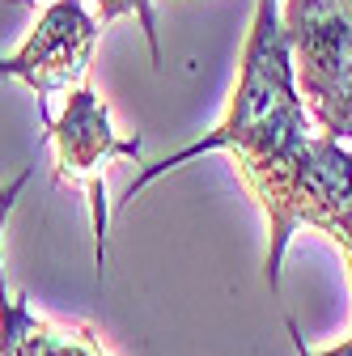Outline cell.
Wrapping results in <instances>:
<instances>
[{
	"label": "cell",
	"mask_w": 352,
	"mask_h": 356,
	"mask_svg": "<svg viewBox=\"0 0 352 356\" xmlns=\"http://www.w3.org/2000/svg\"><path fill=\"white\" fill-rule=\"evenodd\" d=\"M310 136H314L310 115H305V102L297 94L293 56H289V42H285V26H280V0H255L250 34H246V47H242V64H238V85L230 94L221 123L208 136H200L195 145L145 165L127 183L123 204L136 200L153 178L179 170L204 153H230L238 161L242 187L263 208V216L272 220L280 200H285L289 178H293V165H297Z\"/></svg>",
	"instance_id": "obj_1"
},
{
	"label": "cell",
	"mask_w": 352,
	"mask_h": 356,
	"mask_svg": "<svg viewBox=\"0 0 352 356\" xmlns=\"http://www.w3.org/2000/svg\"><path fill=\"white\" fill-rule=\"evenodd\" d=\"M310 225V229H323L331 242L344 238L352 229V153L314 131L305 140L297 165H293V178L285 187V200L276 208V216L268 220V284L280 289V263H285V250H289V238Z\"/></svg>",
	"instance_id": "obj_2"
},
{
	"label": "cell",
	"mask_w": 352,
	"mask_h": 356,
	"mask_svg": "<svg viewBox=\"0 0 352 356\" xmlns=\"http://www.w3.org/2000/svg\"><path fill=\"white\" fill-rule=\"evenodd\" d=\"M47 140L56 149V183H85L94 204V259H98V276H102V259H106V191H102V170L115 157H145L141 140H123L111 127V106L94 94L90 85H81L68 94V106L60 119H47Z\"/></svg>",
	"instance_id": "obj_3"
},
{
	"label": "cell",
	"mask_w": 352,
	"mask_h": 356,
	"mask_svg": "<svg viewBox=\"0 0 352 356\" xmlns=\"http://www.w3.org/2000/svg\"><path fill=\"white\" fill-rule=\"evenodd\" d=\"M94 47H98V17L85 13V0H51L38 13L22 51L0 56V76L30 85L38 94V111L47 115L51 94L85 85Z\"/></svg>",
	"instance_id": "obj_4"
},
{
	"label": "cell",
	"mask_w": 352,
	"mask_h": 356,
	"mask_svg": "<svg viewBox=\"0 0 352 356\" xmlns=\"http://www.w3.org/2000/svg\"><path fill=\"white\" fill-rule=\"evenodd\" d=\"M280 26L310 115L352 81V0H285Z\"/></svg>",
	"instance_id": "obj_5"
},
{
	"label": "cell",
	"mask_w": 352,
	"mask_h": 356,
	"mask_svg": "<svg viewBox=\"0 0 352 356\" xmlns=\"http://www.w3.org/2000/svg\"><path fill=\"white\" fill-rule=\"evenodd\" d=\"M0 356H106L85 327H60L13 297L0 280Z\"/></svg>",
	"instance_id": "obj_6"
},
{
	"label": "cell",
	"mask_w": 352,
	"mask_h": 356,
	"mask_svg": "<svg viewBox=\"0 0 352 356\" xmlns=\"http://www.w3.org/2000/svg\"><path fill=\"white\" fill-rule=\"evenodd\" d=\"M9 5H34V0H9ZM98 5V30H106L111 22L136 13L141 17V30L149 38V60L153 68H161V42H157V17H153V0H94Z\"/></svg>",
	"instance_id": "obj_7"
},
{
	"label": "cell",
	"mask_w": 352,
	"mask_h": 356,
	"mask_svg": "<svg viewBox=\"0 0 352 356\" xmlns=\"http://www.w3.org/2000/svg\"><path fill=\"white\" fill-rule=\"evenodd\" d=\"M310 119L323 127V136H331V140H352V81L339 89L335 98H327L323 106H314Z\"/></svg>",
	"instance_id": "obj_8"
},
{
	"label": "cell",
	"mask_w": 352,
	"mask_h": 356,
	"mask_svg": "<svg viewBox=\"0 0 352 356\" xmlns=\"http://www.w3.org/2000/svg\"><path fill=\"white\" fill-rule=\"evenodd\" d=\"M30 165L22 170V174H13L9 183H0V229H5V220H9V212H13V204H17V195L26 191V183H30ZM0 280H5V272H0Z\"/></svg>",
	"instance_id": "obj_9"
},
{
	"label": "cell",
	"mask_w": 352,
	"mask_h": 356,
	"mask_svg": "<svg viewBox=\"0 0 352 356\" xmlns=\"http://www.w3.org/2000/svg\"><path fill=\"white\" fill-rule=\"evenodd\" d=\"M289 335H293V343H297V356H352V335H348L339 348H327V352H310V348H305V339H301V331H297L293 318H289Z\"/></svg>",
	"instance_id": "obj_10"
},
{
	"label": "cell",
	"mask_w": 352,
	"mask_h": 356,
	"mask_svg": "<svg viewBox=\"0 0 352 356\" xmlns=\"http://www.w3.org/2000/svg\"><path fill=\"white\" fill-rule=\"evenodd\" d=\"M348 276H352V259H348Z\"/></svg>",
	"instance_id": "obj_11"
}]
</instances>
